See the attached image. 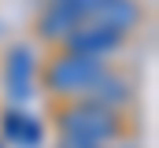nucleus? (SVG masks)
<instances>
[{
  "instance_id": "nucleus-7",
  "label": "nucleus",
  "mask_w": 159,
  "mask_h": 148,
  "mask_svg": "<svg viewBox=\"0 0 159 148\" xmlns=\"http://www.w3.org/2000/svg\"><path fill=\"white\" fill-rule=\"evenodd\" d=\"M4 133H7L11 141H19V145H30V148L41 141V126L34 122V118H26L19 108L4 115Z\"/></svg>"
},
{
  "instance_id": "nucleus-6",
  "label": "nucleus",
  "mask_w": 159,
  "mask_h": 148,
  "mask_svg": "<svg viewBox=\"0 0 159 148\" xmlns=\"http://www.w3.org/2000/svg\"><path fill=\"white\" fill-rule=\"evenodd\" d=\"M81 22H85L81 11H74V7L63 4V0H56V4L44 11V19H41V34L44 37H70V30H78Z\"/></svg>"
},
{
  "instance_id": "nucleus-9",
  "label": "nucleus",
  "mask_w": 159,
  "mask_h": 148,
  "mask_svg": "<svg viewBox=\"0 0 159 148\" xmlns=\"http://www.w3.org/2000/svg\"><path fill=\"white\" fill-rule=\"evenodd\" d=\"M63 148H96V145H85V141H70V137H67V141H63Z\"/></svg>"
},
{
  "instance_id": "nucleus-1",
  "label": "nucleus",
  "mask_w": 159,
  "mask_h": 148,
  "mask_svg": "<svg viewBox=\"0 0 159 148\" xmlns=\"http://www.w3.org/2000/svg\"><path fill=\"white\" fill-rule=\"evenodd\" d=\"M104 63L93 59V56H78V52H67L59 59H52L48 67V89L56 93H85L100 81Z\"/></svg>"
},
{
  "instance_id": "nucleus-8",
  "label": "nucleus",
  "mask_w": 159,
  "mask_h": 148,
  "mask_svg": "<svg viewBox=\"0 0 159 148\" xmlns=\"http://www.w3.org/2000/svg\"><path fill=\"white\" fill-rule=\"evenodd\" d=\"M89 93H96V96H100L96 104H104V108H111V104H122V100L129 96V89H126V81H119L115 74H107V71L100 74V81H96V85H93Z\"/></svg>"
},
{
  "instance_id": "nucleus-4",
  "label": "nucleus",
  "mask_w": 159,
  "mask_h": 148,
  "mask_svg": "<svg viewBox=\"0 0 159 148\" xmlns=\"http://www.w3.org/2000/svg\"><path fill=\"white\" fill-rule=\"evenodd\" d=\"M7 89H11V96L15 100H22V96H30V78H34V52L26 48V44H15L11 52H7Z\"/></svg>"
},
{
  "instance_id": "nucleus-2",
  "label": "nucleus",
  "mask_w": 159,
  "mask_h": 148,
  "mask_svg": "<svg viewBox=\"0 0 159 148\" xmlns=\"http://www.w3.org/2000/svg\"><path fill=\"white\" fill-rule=\"evenodd\" d=\"M115 115L111 108H104V104H78L74 111H67L63 115V133L70 137V141H85V145H96V141H104V137H111L115 133Z\"/></svg>"
},
{
  "instance_id": "nucleus-3",
  "label": "nucleus",
  "mask_w": 159,
  "mask_h": 148,
  "mask_svg": "<svg viewBox=\"0 0 159 148\" xmlns=\"http://www.w3.org/2000/svg\"><path fill=\"white\" fill-rule=\"evenodd\" d=\"M70 52H78V56H93V59H100L104 52H111V48H119L122 34H115L111 26H104V22H96V19H85L78 30H70Z\"/></svg>"
},
{
  "instance_id": "nucleus-5",
  "label": "nucleus",
  "mask_w": 159,
  "mask_h": 148,
  "mask_svg": "<svg viewBox=\"0 0 159 148\" xmlns=\"http://www.w3.org/2000/svg\"><path fill=\"white\" fill-rule=\"evenodd\" d=\"M93 19H96V22H104V26H111L115 34H126V30H133V26H137L141 7H137L133 0H107V4H100V7L93 11Z\"/></svg>"
}]
</instances>
